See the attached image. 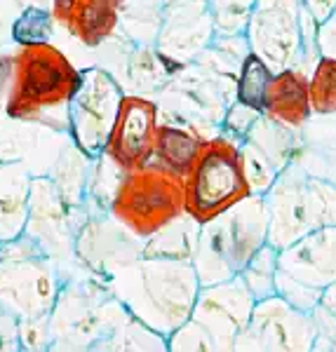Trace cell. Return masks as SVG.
Returning <instances> with one entry per match:
<instances>
[{
	"label": "cell",
	"instance_id": "obj_1",
	"mask_svg": "<svg viewBox=\"0 0 336 352\" xmlns=\"http://www.w3.org/2000/svg\"><path fill=\"white\" fill-rule=\"evenodd\" d=\"M106 285L129 315L169 336L191 320L200 280L191 261L139 256L106 277Z\"/></svg>",
	"mask_w": 336,
	"mask_h": 352
},
{
	"label": "cell",
	"instance_id": "obj_2",
	"mask_svg": "<svg viewBox=\"0 0 336 352\" xmlns=\"http://www.w3.org/2000/svg\"><path fill=\"white\" fill-rule=\"evenodd\" d=\"M81 71L52 43H36L14 52V82L5 116L68 132V104Z\"/></svg>",
	"mask_w": 336,
	"mask_h": 352
},
{
	"label": "cell",
	"instance_id": "obj_3",
	"mask_svg": "<svg viewBox=\"0 0 336 352\" xmlns=\"http://www.w3.org/2000/svg\"><path fill=\"white\" fill-rule=\"evenodd\" d=\"M271 214L266 195H249L229 212L202 223L193 268L200 287L238 277L249 258L269 242Z\"/></svg>",
	"mask_w": 336,
	"mask_h": 352
},
{
	"label": "cell",
	"instance_id": "obj_4",
	"mask_svg": "<svg viewBox=\"0 0 336 352\" xmlns=\"http://www.w3.org/2000/svg\"><path fill=\"white\" fill-rule=\"evenodd\" d=\"M129 317V310L113 296L106 280L90 270L83 277L71 275L50 312V350H94Z\"/></svg>",
	"mask_w": 336,
	"mask_h": 352
},
{
	"label": "cell",
	"instance_id": "obj_5",
	"mask_svg": "<svg viewBox=\"0 0 336 352\" xmlns=\"http://www.w3.org/2000/svg\"><path fill=\"white\" fill-rule=\"evenodd\" d=\"M271 214L269 242L284 249L308 232L336 226V184L311 176L301 164H287L266 192Z\"/></svg>",
	"mask_w": 336,
	"mask_h": 352
},
{
	"label": "cell",
	"instance_id": "obj_6",
	"mask_svg": "<svg viewBox=\"0 0 336 352\" xmlns=\"http://www.w3.org/2000/svg\"><path fill=\"white\" fill-rule=\"evenodd\" d=\"M186 212L184 176L174 174L160 162L127 169L111 202V214L123 228L148 240Z\"/></svg>",
	"mask_w": 336,
	"mask_h": 352
},
{
	"label": "cell",
	"instance_id": "obj_7",
	"mask_svg": "<svg viewBox=\"0 0 336 352\" xmlns=\"http://www.w3.org/2000/svg\"><path fill=\"white\" fill-rule=\"evenodd\" d=\"M64 287L59 263L26 232L3 244L0 254V303L19 320H38L52 312Z\"/></svg>",
	"mask_w": 336,
	"mask_h": 352
},
{
	"label": "cell",
	"instance_id": "obj_8",
	"mask_svg": "<svg viewBox=\"0 0 336 352\" xmlns=\"http://www.w3.org/2000/svg\"><path fill=\"white\" fill-rule=\"evenodd\" d=\"M240 144L242 141L226 134L204 139L196 164L184 176L186 212L200 223L216 219L252 195L244 179Z\"/></svg>",
	"mask_w": 336,
	"mask_h": 352
},
{
	"label": "cell",
	"instance_id": "obj_9",
	"mask_svg": "<svg viewBox=\"0 0 336 352\" xmlns=\"http://www.w3.org/2000/svg\"><path fill=\"white\" fill-rule=\"evenodd\" d=\"M123 99V87L108 71L99 66L81 71V82L68 104V136L92 160L106 151Z\"/></svg>",
	"mask_w": 336,
	"mask_h": 352
},
{
	"label": "cell",
	"instance_id": "obj_10",
	"mask_svg": "<svg viewBox=\"0 0 336 352\" xmlns=\"http://www.w3.org/2000/svg\"><path fill=\"white\" fill-rule=\"evenodd\" d=\"M244 38L275 73L296 68L306 45L304 0H256Z\"/></svg>",
	"mask_w": 336,
	"mask_h": 352
},
{
	"label": "cell",
	"instance_id": "obj_11",
	"mask_svg": "<svg viewBox=\"0 0 336 352\" xmlns=\"http://www.w3.org/2000/svg\"><path fill=\"white\" fill-rule=\"evenodd\" d=\"M315 343L311 312L294 308L280 294L254 303L233 352H311Z\"/></svg>",
	"mask_w": 336,
	"mask_h": 352
},
{
	"label": "cell",
	"instance_id": "obj_12",
	"mask_svg": "<svg viewBox=\"0 0 336 352\" xmlns=\"http://www.w3.org/2000/svg\"><path fill=\"white\" fill-rule=\"evenodd\" d=\"M214 38L216 28L207 0H165L156 52L169 68L193 61Z\"/></svg>",
	"mask_w": 336,
	"mask_h": 352
},
{
	"label": "cell",
	"instance_id": "obj_13",
	"mask_svg": "<svg viewBox=\"0 0 336 352\" xmlns=\"http://www.w3.org/2000/svg\"><path fill=\"white\" fill-rule=\"evenodd\" d=\"M26 235L33 237L43 247V252L59 263L61 272L64 265H81L76 256V221L50 174L33 176Z\"/></svg>",
	"mask_w": 336,
	"mask_h": 352
},
{
	"label": "cell",
	"instance_id": "obj_14",
	"mask_svg": "<svg viewBox=\"0 0 336 352\" xmlns=\"http://www.w3.org/2000/svg\"><path fill=\"white\" fill-rule=\"evenodd\" d=\"M254 296L240 277L200 287L191 320L204 329L214 343V352H233L235 340L244 331L254 310Z\"/></svg>",
	"mask_w": 336,
	"mask_h": 352
},
{
	"label": "cell",
	"instance_id": "obj_15",
	"mask_svg": "<svg viewBox=\"0 0 336 352\" xmlns=\"http://www.w3.org/2000/svg\"><path fill=\"white\" fill-rule=\"evenodd\" d=\"M158 124V106L151 99L125 94L104 153L123 169L144 167L156 160Z\"/></svg>",
	"mask_w": 336,
	"mask_h": 352
},
{
	"label": "cell",
	"instance_id": "obj_16",
	"mask_svg": "<svg viewBox=\"0 0 336 352\" xmlns=\"http://www.w3.org/2000/svg\"><path fill=\"white\" fill-rule=\"evenodd\" d=\"M144 242L116 219L90 217L76 235V256L85 270L106 280L113 270L144 254Z\"/></svg>",
	"mask_w": 336,
	"mask_h": 352
},
{
	"label": "cell",
	"instance_id": "obj_17",
	"mask_svg": "<svg viewBox=\"0 0 336 352\" xmlns=\"http://www.w3.org/2000/svg\"><path fill=\"white\" fill-rule=\"evenodd\" d=\"M280 272L322 289L336 280V226H324L280 249Z\"/></svg>",
	"mask_w": 336,
	"mask_h": 352
},
{
	"label": "cell",
	"instance_id": "obj_18",
	"mask_svg": "<svg viewBox=\"0 0 336 352\" xmlns=\"http://www.w3.org/2000/svg\"><path fill=\"white\" fill-rule=\"evenodd\" d=\"M123 0H52V16L85 47L106 43L120 26Z\"/></svg>",
	"mask_w": 336,
	"mask_h": 352
},
{
	"label": "cell",
	"instance_id": "obj_19",
	"mask_svg": "<svg viewBox=\"0 0 336 352\" xmlns=\"http://www.w3.org/2000/svg\"><path fill=\"white\" fill-rule=\"evenodd\" d=\"M264 116L289 129H301L313 118L311 76L299 68L273 73L264 99Z\"/></svg>",
	"mask_w": 336,
	"mask_h": 352
},
{
	"label": "cell",
	"instance_id": "obj_20",
	"mask_svg": "<svg viewBox=\"0 0 336 352\" xmlns=\"http://www.w3.org/2000/svg\"><path fill=\"white\" fill-rule=\"evenodd\" d=\"M33 172L24 160H0V244L26 232Z\"/></svg>",
	"mask_w": 336,
	"mask_h": 352
},
{
	"label": "cell",
	"instance_id": "obj_21",
	"mask_svg": "<svg viewBox=\"0 0 336 352\" xmlns=\"http://www.w3.org/2000/svg\"><path fill=\"white\" fill-rule=\"evenodd\" d=\"M92 162H94L92 157H87L76 144H73V141H68L64 148H61L59 157H56L54 167L50 169V179L54 181L61 200H64L66 207L71 209L78 230L83 228V223L78 221V217L90 219V212H87V207H85V202H87Z\"/></svg>",
	"mask_w": 336,
	"mask_h": 352
},
{
	"label": "cell",
	"instance_id": "obj_22",
	"mask_svg": "<svg viewBox=\"0 0 336 352\" xmlns=\"http://www.w3.org/2000/svg\"><path fill=\"white\" fill-rule=\"evenodd\" d=\"M294 162L311 176L336 184V116H313L301 127Z\"/></svg>",
	"mask_w": 336,
	"mask_h": 352
},
{
	"label": "cell",
	"instance_id": "obj_23",
	"mask_svg": "<svg viewBox=\"0 0 336 352\" xmlns=\"http://www.w3.org/2000/svg\"><path fill=\"white\" fill-rule=\"evenodd\" d=\"M202 223L196 221L189 212H184L179 219L167 223L162 230L151 235L144 242L146 258H176V261H191L196 256L198 240H200Z\"/></svg>",
	"mask_w": 336,
	"mask_h": 352
},
{
	"label": "cell",
	"instance_id": "obj_24",
	"mask_svg": "<svg viewBox=\"0 0 336 352\" xmlns=\"http://www.w3.org/2000/svg\"><path fill=\"white\" fill-rule=\"evenodd\" d=\"M204 139L189 129L174 127V124H158L156 136V162L165 164L174 174L186 176L200 155Z\"/></svg>",
	"mask_w": 336,
	"mask_h": 352
},
{
	"label": "cell",
	"instance_id": "obj_25",
	"mask_svg": "<svg viewBox=\"0 0 336 352\" xmlns=\"http://www.w3.org/2000/svg\"><path fill=\"white\" fill-rule=\"evenodd\" d=\"M299 136H301V129H289L261 113V118L256 120L247 139L252 141L254 146H259V148L273 160V164L282 172L287 164L294 162L296 151H299Z\"/></svg>",
	"mask_w": 336,
	"mask_h": 352
},
{
	"label": "cell",
	"instance_id": "obj_26",
	"mask_svg": "<svg viewBox=\"0 0 336 352\" xmlns=\"http://www.w3.org/2000/svg\"><path fill=\"white\" fill-rule=\"evenodd\" d=\"M165 0H123L120 26L132 41L156 45L158 31L162 24Z\"/></svg>",
	"mask_w": 336,
	"mask_h": 352
},
{
	"label": "cell",
	"instance_id": "obj_27",
	"mask_svg": "<svg viewBox=\"0 0 336 352\" xmlns=\"http://www.w3.org/2000/svg\"><path fill=\"white\" fill-rule=\"evenodd\" d=\"M277 270H280V249L266 242L249 258V263L244 265V270L238 277L244 282L254 300H261L277 294Z\"/></svg>",
	"mask_w": 336,
	"mask_h": 352
},
{
	"label": "cell",
	"instance_id": "obj_28",
	"mask_svg": "<svg viewBox=\"0 0 336 352\" xmlns=\"http://www.w3.org/2000/svg\"><path fill=\"white\" fill-rule=\"evenodd\" d=\"M273 68L266 64L261 56H256L254 52H249L242 59L240 68H238L235 76V99L244 101V104L254 106V109L264 111V99H266V89L273 78Z\"/></svg>",
	"mask_w": 336,
	"mask_h": 352
},
{
	"label": "cell",
	"instance_id": "obj_29",
	"mask_svg": "<svg viewBox=\"0 0 336 352\" xmlns=\"http://www.w3.org/2000/svg\"><path fill=\"white\" fill-rule=\"evenodd\" d=\"M94 350H167V336L129 317L106 340L96 343Z\"/></svg>",
	"mask_w": 336,
	"mask_h": 352
},
{
	"label": "cell",
	"instance_id": "obj_30",
	"mask_svg": "<svg viewBox=\"0 0 336 352\" xmlns=\"http://www.w3.org/2000/svg\"><path fill=\"white\" fill-rule=\"evenodd\" d=\"M240 160H242L244 179H247L252 195H266V192L273 188V184L277 181L280 169H277L271 157L266 155L259 146H254L249 139H244L240 144Z\"/></svg>",
	"mask_w": 336,
	"mask_h": 352
},
{
	"label": "cell",
	"instance_id": "obj_31",
	"mask_svg": "<svg viewBox=\"0 0 336 352\" xmlns=\"http://www.w3.org/2000/svg\"><path fill=\"white\" fill-rule=\"evenodd\" d=\"M313 116H336V59L320 56L311 73Z\"/></svg>",
	"mask_w": 336,
	"mask_h": 352
},
{
	"label": "cell",
	"instance_id": "obj_32",
	"mask_svg": "<svg viewBox=\"0 0 336 352\" xmlns=\"http://www.w3.org/2000/svg\"><path fill=\"white\" fill-rule=\"evenodd\" d=\"M54 24L56 21L52 16V10L26 8L21 10V14L14 21L12 41L17 47H26V45H36V43H50Z\"/></svg>",
	"mask_w": 336,
	"mask_h": 352
},
{
	"label": "cell",
	"instance_id": "obj_33",
	"mask_svg": "<svg viewBox=\"0 0 336 352\" xmlns=\"http://www.w3.org/2000/svg\"><path fill=\"white\" fill-rule=\"evenodd\" d=\"M216 36H242L256 0H207Z\"/></svg>",
	"mask_w": 336,
	"mask_h": 352
},
{
	"label": "cell",
	"instance_id": "obj_34",
	"mask_svg": "<svg viewBox=\"0 0 336 352\" xmlns=\"http://www.w3.org/2000/svg\"><path fill=\"white\" fill-rule=\"evenodd\" d=\"M261 113L264 111H259V109H254V106L235 99L229 109H226V116H224V120H221L224 134L235 141H244L249 136V132H252L256 120L261 118Z\"/></svg>",
	"mask_w": 336,
	"mask_h": 352
},
{
	"label": "cell",
	"instance_id": "obj_35",
	"mask_svg": "<svg viewBox=\"0 0 336 352\" xmlns=\"http://www.w3.org/2000/svg\"><path fill=\"white\" fill-rule=\"evenodd\" d=\"M167 350H174V352H214V343L196 320H189L167 336Z\"/></svg>",
	"mask_w": 336,
	"mask_h": 352
},
{
	"label": "cell",
	"instance_id": "obj_36",
	"mask_svg": "<svg viewBox=\"0 0 336 352\" xmlns=\"http://www.w3.org/2000/svg\"><path fill=\"white\" fill-rule=\"evenodd\" d=\"M277 294L289 300L294 308L304 310V312H313L320 305V298H322V292L315 287H308L304 282L294 280V277L284 275V272L277 270Z\"/></svg>",
	"mask_w": 336,
	"mask_h": 352
},
{
	"label": "cell",
	"instance_id": "obj_37",
	"mask_svg": "<svg viewBox=\"0 0 336 352\" xmlns=\"http://www.w3.org/2000/svg\"><path fill=\"white\" fill-rule=\"evenodd\" d=\"M19 340H21V350H50L52 348L50 315L38 317V320H19Z\"/></svg>",
	"mask_w": 336,
	"mask_h": 352
},
{
	"label": "cell",
	"instance_id": "obj_38",
	"mask_svg": "<svg viewBox=\"0 0 336 352\" xmlns=\"http://www.w3.org/2000/svg\"><path fill=\"white\" fill-rule=\"evenodd\" d=\"M311 317H313V329H315L313 350L336 352V312L324 308V305H317V308L311 312Z\"/></svg>",
	"mask_w": 336,
	"mask_h": 352
},
{
	"label": "cell",
	"instance_id": "obj_39",
	"mask_svg": "<svg viewBox=\"0 0 336 352\" xmlns=\"http://www.w3.org/2000/svg\"><path fill=\"white\" fill-rule=\"evenodd\" d=\"M21 350L19 340V317L0 303V352Z\"/></svg>",
	"mask_w": 336,
	"mask_h": 352
},
{
	"label": "cell",
	"instance_id": "obj_40",
	"mask_svg": "<svg viewBox=\"0 0 336 352\" xmlns=\"http://www.w3.org/2000/svg\"><path fill=\"white\" fill-rule=\"evenodd\" d=\"M12 82H14V54L0 52V120L5 116V109H8V99L10 92H12Z\"/></svg>",
	"mask_w": 336,
	"mask_h": 352
},
{
	"label": "cell",
	"instance_id": "obj_41",
	"mask_svg": "<svg viewBox=\"0 0 336 352\" xmlns=\"http://www.w3.org/2000/svg\"><path fill=\"white\" fill-rule=\"evenodd\" d=\"M21 14V10L17 8L10 0H0V52H3L8 45H12V28L17 16Z\"/></svg>",
	"mask_w": 336,
	"mask_h": 352
},
{
	"label": "cell",
	"instance_id": "obj_42",
	"mask_svg": "<svg viewBox=\"0 0 336 352\" xmlns=\"http://www.w3.org/2000/svg\"><path fill=\"white\" fill-rule=\"evenodd\" d=\"M317 47H320L322 56H332L336 59V10L329 19H324L317 26Z\"/></svg>",
	"mask_w": 336,
	"mask_h": 352
},
{
	"label": "cell",
	"instance_id": "obj_43",
	"mask_svg": "<svg viewBox=\"0 0 336 352\" xmlns=\"http://www.w3.org/2000/svg\"><path fill=\"white\" fill-rule=\"evenodd\" d=\"M304 8L313 14V19L317 24H322L324 19H329L336 10V0H304Z\"/></svg>",
	"mask_w": 336,
	"mask_h": 352
},
{
	"label": "cell",
	"instance_id": "obj_44",
	"mask_svg": "<svg viewBox=\"0 0 336 352\" xmlns=\"http://www.w3.org/2000/svg\"><path fill=\"white\" fill-rule=\"evenodd\" d=\"M320 305H324V308H329L332 312H336V280L332 282V285H327V287L322 289Z\"/></svg>",
	"mask_w": 336,
	"mask_h": 352
},
{
	"label": "cell",
	"instance_id": "obj_45",
	"mask_svg": "<svg viewBox=\"0 0 336 352\" xmlns=\"http://www.w3.org/2000/svg\"><path fill=\"white\" fill-rule=\"evenodd\" d=\"M14 3L19 10H26V8H45V10H52V0H10Z\"/></svg>",
	"mask_w": 336,
	"mask_h": 352
},
{
	"label": "cell",
	"instance_id": "obj_46",
	"mask_svg": "<svg viewBox=\"0 0 336 352\" xmlns=\"http://www.w3.org/2000/svg\"><path fill=\"white\" fill-rule=\"evenodd\" d=\"M0 254H3V244H0Z\"/></svg>",
	"mask_w": 336,
	"mask_h": 352
}]
</instances>
